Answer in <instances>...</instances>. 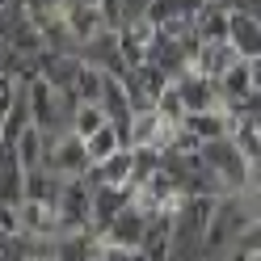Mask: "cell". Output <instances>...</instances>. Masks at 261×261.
<instances>
[{"label":"cell","mask_w":261,"mask_h":261,"mask_svg":"<svg viewBox=\"0 0 261 261\" xmlns=\"http://www.w3.org/2000/svg\"><path fill=\"white\" fill-rule=\"evenodd\" d=\"M118 148H126V139H122V130L114 126V122H101L93 130V135H85V152H89V165H101L106 156H114Z\"/></svg>","instance_id":"7a4b0ae2"},{"label":"cell","mask_w":261,"mask_h":261,"mask_svg":"<svg viewBox=\"0 0 261 261\" xmlns=\"http://www.w3.org/2000/svg\"><path fill=\"white\" fill-rule=\"evenodd\" d=\"M232 253H240V257H253V253H261V215H253L249 223L236 232V240H232Z\"/></svg>","instance_id":"3957f363"},{"label":"cell","mask_w":261,"mask_h":261,"mask_svg":"<svg viewBox=\"0 0 261 261\" xmlns=\"http://www.w3.org/2000/svg\"><path fill=\"white\" fill-rule=\"evenodd\" d=\"M13 101H17V76L0 68V122H5V114L13 110Z\"/></svg>","instance_id":"277c9868"},{"label":"cell","mask_w":261,"mask_h":261,"mask_svg":"<svg viewBox=\"0 0 261 261\" xmlns=\"http://www.w3.org/2000/svg\"><path fill=\"white\" fill-rule=\"evenodd\" d=\"M227 42L236 46L240 59H257L261 55V21L249 13H227Z\"/></svg>","instance_id":"6da1fadb"}]
</instances>
